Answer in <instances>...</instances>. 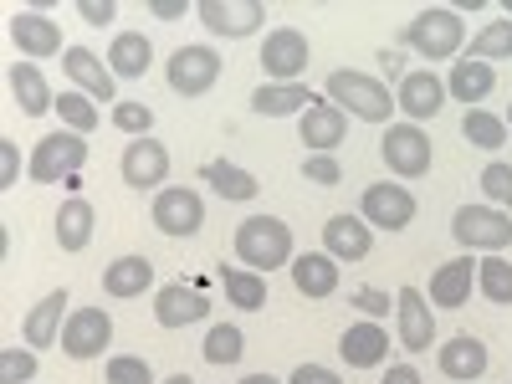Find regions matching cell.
<instances>
[{
	"label": "cell",
	"instance_id": "cell-22",
	"mask_svg": "<svg viewBox=\"0 0 512 384\" xmlns=\"http://www.w3.org/2000/svg\"><path fill=\"white\" fill-rule=\"evenodd\" d=\"M205 313H210L205 292H195V287H185V282H169V287L154 292V323H159V328H190V323H200Z\"/></svg>",
	"mask_w": 512,
	"mask_h": 384
},
{
	"label": "cell",
	"instance_id": "cell-28",
	"mask_svg": "<svg viewBox=\"0 0 512 384\" xmlns=\"http://www.w3.org/2000/svg\"><path fill=\"white\" fill-rule=\"evenodd\" d=\"M492 88H497V72L487 62H472V57H456L451 62L446 98H461L466 108H482V98H492Z\"/></svg>",
	"mask_w": 512,
	"mask_h": 384
},
{
	"label": "cell",
	"instance_id": "cell-12",
	"mask_svg": "<svg viewBox=\"0 0 512 384\" xmlns=\"http://www.w3.org/2000/svg\"><path fill=\"white\" fill-rule=\"evenodd\" d=\"M359 216L374 226V231H405L410 221H415V195L405 190V185H395V180H379V185H369L364 190V200H359Z\"/></svg>",
	"mask_w": 512,
	"mask_h": 384
},
{
	"label": "cell",
	"instance_id": "cell-5",
	"mask_svg": "<svg viewBox=\"0 0 512 384\" xmlns=\"http://www.w3.org/2000/svg\"><path fill=\"white\" fill-rule=\"evenodd\" d=\"M82 164H88V139L72 134V128H57V134L36 139L26 175H31V185H57V180H72Z\"/></svg>",
	"mask_w": 512,
	"mask_h": 384
},
{
	"label": "cell",
	"instance_id": "cell-10",
	"mask_svg": "<svg viewBox=\"0 0 512 384\" xmlns=\"http://www.w3.org/2000/svg\"><path fill=\"white\" fill-rule=\"evenodd\" d=\"M195 16L210 36H226V41H241L251 31H262L267 21V6L262 0H195Z\"/></svg>",
	"mask_w": 512,
	"mask_h": 384
},
{
	"label": "cell",
	"instance_id": "cell-20",
	"mask_svg": "<svg viewBox=\"0 0 512 384\" xmlns=\"http://www.w3.org/2000/svg\"><path fill=\"white\" fill-rule=\"evenodd\" d=\"M395 108L410 118V123H420V118H436L441 108H446V82L431 72V67H420V72H405V82H400V93H395Z\"/></svg>",
	"mask_w": 512,
	"mask_h": 384
},
{
	"label": "cell",
	"instance_id": "cell-33",
	"mask_svg": "<svg viewBox=\"0 0 512 384\" xmlns=\"http://www.w3.org/2000/svg\"><path fill=\"white\" fill-rule=\"evenodd\" d=\"M221 287L241 313L267 308V277L262 272H246V267H221Z\"/></svg>",
	"mask_w": 512,
	"mask_h": 384
},
{
	"label": "cell",
	"instance_id": "cell-39",
	"mask_svg": "<svg viewBox=\"0 0 512 384\" xmlns=\"http://www.w3.org/2000/svg\"><path fill=\"white\" fill-rule=\"evenodd\" d=\"M103 384H159V379H154V364L144 354H113L103 369Z\"/></svg>",
	"mask_w": 512,
	"mask_h": 384
},
{
	"label": "cell",
	"instance_id": "cell-45",
	"mask_svg": "<svg viewBox=\"0 0 512 384\" xmlns=\"http://www.w3.org/2000/svg\"><path fill=\"white\" fill-rule=\"evenodd\" d=\"M21 180V149L11 139H0V190H11Z\"/></svg>",
	"mask_w": 512,
	"mask_h": 384
},
{
	"label": "cell",
	"instance_id": "cell-7",
	"mask_svg": "<svg viewBox=\"0 0 512 384\" xmlns=\"http://www.w3.org/2000/svg\"><path fill=\"white\" fill-rule=\"evenodd\" d=\"M221 72H226V62L210 47H175L169 52V67H164V82L175 98H205L221 82Z\"/></svg>",
	"mask_w": 512,
	"mask_h": 384
},
{
	"label": "cell",
	"instance_id": "cell-34",
	"mask_svg": "<svg viewBox=\"0 0 512 384\" xmlns=\"http://www.w3.org/2000/svg\"><path fill=\"white\" fill-rule=\"evenodd\" d=\"M461 57H472V62H502V57H512V21L507 16H497L492 26H482L477 36H472V47H466Z\"/></svg>",
	"mask_w": 512,
	"mask_h": 384
},
{
	"label": "cell",
	"instance_id": "cell-16",
	"mask_svg": "<svg viewBox=\"0 0 512 384\" xmlns=\"http://www.w3.org/2000/svg\"><path fill=\"white\" fill-rule=\"evenodd\" d=\"M62 72L72 77V88L88 93L93 103H123V98H118V77H113V67H108L98 52L67 47V52H62Z\"/></svg>",
	"mask_w": 512,
	"mask_h": 384
},
{
	"label": "cell",
	"instance_id": "cell-48",
	"mask_svg": "<svg viewBox=\"0 0 512 384\" xmlns=\"http://www.w3.org/2000/svg\"><path fill=\"white\" fill-rule=\"evenodd\" d=\"M287 384H344V379H338L333 369H323V364H297Z\"/></svg>",
	"mask_w": 512,
	"mask_h": 384
},
{
	"label": "cell",
	"instance_id": "cell-35",
	"mask_svg": "<svg viewBox=\"0 0 512 384\" xmlns=\"http://www.w3.org/2000/svg\"><path fill=\"white\" fill-rule=\"evenodd\" d=\"M461 139L477 144V149H502V144H507V118H497V113H487V108H466Z\"/></svg>",
	"mask_w": 512,
	"mask_h": 384
},
{
	"label": "cell",
	"instance_id": "cell-47",
	"mask_svg": "<svg viewBox=\"0 0 512 384\" xmlns=\"http://www.w3.org/2000/svg\"><path fill=\"white\" fill-rule=\"evenodd\" d=\"M379 82H384V88H390V82H405V52L400 47L379 52Z\"/></svg>",
	"mask_w": 512,
	"mask_h": 384
},
{
	"label": "cell",
	"instance_id": "cell-23",
	"mask_svg": "<svg viewBox=\"0 0 512 384\" xmlns=\"http://www.w3.org/2000/svg\"><path fill=\"white\" fill-rule=\"evenodd\" d=\"M472 282H477V262L472 256H456L431 272V308H466L472 303Z\"/></svg>",
	"mask_w": 512,
	"mask_h": 384
},
{
	"label": "cell",
	"instance_id": "cell-52",
	"mask_svg": "<svg viewBox=\"0 0 512 384\" xmlns=\"http://www.w3.org/2000/svg\"><path fill=\"white\" fill-rule=\"evenodd\" d=\"M159 384H195V379H190V374L180 369V374H169V379H159Z\"/></svg>",
	"mask_w": 512,
	"mask_h": 384
},
{
	"label": "cell",
	"instance_id": "cell-29",
	"mask_svg": "<svg viewBox=\"0 0 512 384\" xmlns=\"http://www.w3.org/2000/svg\"><path fill=\"white\" fill-rule=\"evenodd\" d=\"M11 98L26 118H41V113H57V93L47 88V77H41L36 62H16L11 67Z\"/></svg>",
	"mask_w": 512,
	"mask_h": 384
},
{
	"label": "cell",
	"instance_id": "cell-50",
	"mask_svg": "<svg viewBox=\"0 0 512 384\" xmlns=\"http://www.w3.org/2000/svg\"><path fill=\"white\" fill-rule=\"evenodd\" d=\"M384 384H420V369H415V364H390Z\"/></svg>",
	"mask_w": 512,
	"mask_h": 384
},
{
	"label": "cell",
	"instance_id": "cell-27",
	"mask_svg": "<svg viewBox=\"0 0 512 384\" xmlns=\"http://www.w3.org/2000/svg\"><path fill=\"white\" fill-rule=\"evenodd\" d=\"M154 287V262L149 256H118V262L103 267V292L128 303V297H144Z\"/></svg>",
	"mask_w": 512,
	"mask_h": 384
},
{
	"label": "cell",
	"instance_id": "cell-51",
	"mask_svg": "<svg viewBox=\"0 0 512 384\" xmlns=\"http://www.w3.org/2000/svg\"><path fill=\"white\" fill-rule=\"evenodd\" d=\"M241 384H287V379H272V374H246Z\"/></svg>",
	"mask_w": 512,
	"mask_h": 384
},
{
	"label": "cell",
	"instance_id": "cell-38",
	"mask_svg": "<svg viewBox=\"0 0 512 384\" xmlns=\"http://www.w3.org/2000/svg\"><path fill=\"white\" fill-rule=\"evenodd\" d=\"M200 354H205V364H241V354H246V338H241V328L216 323V328L205 333Z\"/></svg>",
	"mask_w": 512,
	"mask_h": 384
},
{
	"label": "cell",
	"instance_id": "cell-41",
	"mask_svg": "<svg viewBox=\"0 0 512 384\" xmlns=\"http://www.w3.org/2000/svg\"><path fill=\"white\" fill-rule=\"evenodd\" d=\"M482 195H487V205H497V210H507V216H512V164L492 159L482 169Z\"/></svg>",
	"mask_w": 512,
	"mask_h": 384
},
{
	"label": "cell",
	"instance_id": "cell-44",
	"mask_svg": "<svg viewBox=\"0 0 512 384\" xmlns=\"http://www.w3.org/2000/svg\"><path fill=\"white\" fill-rule=\"evenodd\" d=\"M349 303H354L364 318H384V313L395 308V303H390V292H379V287H354V292H349Z\"/></svg>",
	"mask_w": 512,
	"mask_h": 384
},
{
	"label": "cell",
	"instance_id": "cell-37",
	"mask_svg": "<svg viewBox=\"0 0 512 384\" xmlns=\"http://www.w3.org/2000/svg\"><path fill=\"white\" fill-rule=\"evenodd\" d=\"M57 118H62V128H72V134H82V139H88L93 134V128L103 123V113H98V103L88 98V93H62L57 98Z\"/></svg>",
	"mask_w": 512,
	"mask_h": 384
},
{
	"label": "cell",
	"instance_id": "cell-26",
	"mask_svg": "<svg viewBox=\"0 0 512 384\" xmlns=\"http://www.w3.org/2000/svg\"><path fill=\"white\" fill-rule=\"evenodd\" d=\"M344 139H349V113H338L328 98L303 113V144H308V154H333Z\"/></svg>",
	"mask_w": 512,
	"mask_h": 384
},
{
	"label": "cell",
	"instance_id": "cell-3",
	"mask_svg": "<svg viewBox=\"0 0 512 384\" xmlns=\"http://www.w3.org/2000/svg\"><path fill=\"white\" fill-rule=\"evenodd\" d=\"M292 226L277 221V216H246L236 226V262L246 272H277V267H292Z\"/></svg>",
	"mask_w": 512,
	"mask_h": 384
},
{
	"label": "cell",
	"instance_id": "cell-21",
	"mask_svg": "<svg viewBox=\"0 0 512 384\" xmlns=\"http://www.w3.org/2000/svg\"><path fill=\"white\" fill-rule=\"evenodd\" d=\"M338 354H344L349 369H379L384 359H390V333H384L374 318L364 323H349L344 338H338Z\"/></svg>",
	"mask_w": 512,
	"mask_h": 384
},
{
	"label": "cell",
	"instance_id": "cell-46",
	"mask_svg": "<svg viewBox=\"0 0 512 384\" xmlns=\"http://www.w3.org/2000/svg\"><path fill=\"white\" fill-rule=\"evenodd\" d=\"M77 16L88 21V26H113L118 6H113V0H77Z\"/></svg>",
	"mask_w": 512,
	"mask_h": 384
},
{
	"label": "cell",
	"instance_id": "cell-1",
	"mask_svg": "<svg viewBox=\"0 0 512 384\" xmlns=\"http://www.w3.org/2000/svg\"><path fill=\"white\" fill-rule=\"evenodd\" d=\"M400 41L415 57H425V62H456L461 47H466V26H461L456 6H420L405 21Z\"/></svg>",
	"mask_w": 512,
	"mask_h": 384
},
{
	"label": "cell",
	"instance_id": "cell-6",
	"mask_svg": "<svg viewBox=\"0 0 512 384\" xmlns=\"http://www.w3.org/2000/svg\"><path fill=\"white\" fill-rule=\"evenodd\" d=\"M379 159L390 164V175L400 180H420V175H431V134H425L420 123H390L384 128V139H379Z\"/></svg>",
	"mask_w": 512,
	"mask_h": 384
},
{
	"label": "cell",
	"instance_id": "cell-42",
	"mask_svg": "<svg viewBox=\"0 0 512 384\" xmlns=\"http://www.w3.org/2000/svg\"><path fill=\"white\" fill-rule=\"evenodd\" d=\"M36 379V349H0V384H31Z\"/></svg>",
	"mask_w": 512,
	"mask_h": 384
},
{
	"label": "cell",
	"instance_id": "cell-13",
	"mask_svg": "<svg viewBox=\"0 0 512 384\" xmlns=\"http://www.w3.org/2000/svg\"><path fill=\"white\" fill-rule=\"evenodd\" d=\"M118 175H123L128 190H154L159 195L164 180H169V149L159 139H128V149L118 159Z\"/></svg>",
	"mask_w": 512,
	"mask_h": 384
},
{
	"label": "cell",
	"instance_id": "cell-8",
	"mask_svg": "<svg viewBox=\"0 0 512 384\" xmlns=\"http://www.w3.org/2000/svg\"><path fill=\"white\" fill-rule=\"evenodd\" d=\"M149 221L159 226V236L169 241H185V236H200L205 226V200L190 190V185H164L149 205Z\"/></svg>",
	"mask_w": 512,
	"mask_h": 384
},
{
	"label": "cell",
	"instance_id": "cell-17",
	"mask_svg": "<svg viewBox=\"0 0 512 384\" xmlns=\"http://www.w3.org/2000/svg\"><path fill=\"white\" fill-rule=\"evenodd\" d=\"M323 251L333 256V262H364V256L374 251V226L364 216H328L323 221Z\"/></svg>",
	"mask_w": 512,
	"mask_h": 384
},
{
	"label": "cell",
	"instance_id": "cell-9",
	"mask_svg": "<svg viewBox=\"0 0 512 384\" xmlns=\"http://www.w3.org/2000/svg\"><path fill=\"white\" fill-rule=\"evenodd\" d=\"M308 62H313V47H308V36L297 26L267 31V41H262V72H267V82H303Z\"/></svg>",
	"mask_w": 512,
	"mask_h": 384
},
{
	"label": "cell",
	"instance_id": "cell-54",
	"mask_svg": "<svg viewBox=\"0 0 512 384\" xmlns=\"http://www.w3.org/2000/svg\"><path fill=\"white\" fill-rule=\"evenodd\" d=\"M507 128H512V103H507Z\"/></svg>",
	"mask_w": 512,
	"mask_h": 384
},
{
	"label": "cell",
	"instance_id": "cell-19",
	"mask_svg": "<svg viewBox=\"0 0 512 384\" xmlns=\"http://www.w3.org/2000/svg\"><path fill=\"white\" fill-rule=\"evenodd\" d=\"M436 364H441V374L456 379V384H477V379L487 374L492 354H487V344H482L477 333H456L451 344L436 349Z\"/></svg>",
	"mask_w": 512,
	"mask_h": 384
},
{
	"label": "cell",
	"instance_id": "cell-32",
	"mask_svg": "<svg viewBox=\"0 0 512 384\" xmlns=\"http://www.w3.org/2000/svg\"><path fill=\"white\" fill-rule=\"evenodd\" d=\"M200 180H210V190H216L221 200H256V195H262V180H256L251 169L231 164V159H210L200 169Z\"/></svg>",
	"mask_w": 512,
	"mask_h": 384
},
{
	"label": "cell",
	"instance_id": "cell-31",
	"mask_svg": "<svg viewBox=\"0 0 512 384\" xmlns=\"http://www.w3.org/2000/svg\"><path fill=\"white\" fill-rule=\"evenodd\" d=\"M93 226H98L93 200H82V195L62 200V210H57V246L62 251H82V246L93 241Z\"/></svg>",
	"mask_w": 512,
	"mask_h": 384
},
{
	"label": "cell",
	"instance_id": "cell-53",
	"mask_svg": "<svg viewBox=\"0 0 512 384\" xmlns=\"http://www.w3.org/2000/svg\"><path fill=\"white\" fill-rule=\"evenodd\" d=\"M502 11H507V21H512V0H502Z\"/></svg>",
	"mask_w": 512,
	"mask_h": 384
},
{
	"label": "cell",
	"instance_id": "cell-11",
	"mask_svg": "<svg viewBox=\"0 0 512 384\" xmlns=\"http://www.w3.org/2000/svg\"><path fill=\"white\" fill-rule=\"evenodd\" d=\"M395 328H400V349L405 354H425L436 344V308L420 287H400L395 292Z\"/></svg>",
	"mask_w": 512,
	"mask_h": 384
},
{
	"label": "cell",
	"instance_id": "cell-30",
	"mask_svg": "<svg viewBox=\"0 0 512 384\" xmlns=\"http://www.w3.org/2000/svg\"><path fill=\"white\" fill-rule=\"evenodd\" d=\"M108 67H113V77L139 82V77L154 67V41H149L144 31H118L113 47H108Z\"/></svg>",
	"mask_w": 512,
	"mask_h": 384
},
{
	"label": "cell",
	"instance_id": "cell-43",
	"mask_svg": "<svg viewBox=\"0 0 512 384\" xmlns=\"http://www.w3.org/2000/svg\"><path fill=\"white\" fill-rule=\"evenodd\" d=\"M303 180H313V185H338V180H344V164H338L333 154H308V159H303Z\"/></svg>",
	"mask_w": 512,
	"mask_h": 384
},
{
	"label": "cell",
	"instance_id": "cell-25",
	"mask_svg": "<svg viewBox=\"0 0 512 384\" xmlns=\"http://www.w3.org/2000/svg\"><path fill=\"white\" fill-rule=\"evenodd\" d=\"M292 287L308 297V303H323V297L338 292V262L328 251H303L292 256Z\"/></svg>",
	"mask_w": 512,
	"mask_h": 384
},
{
	"label": "cell",
	"instance_id": "cell-24",
	"mask_svg": "<svg viewBox=\"0 0 512 384\" xmlns=\"http://www.w3.org/2000/svg\"><path fill=\"white\" fill-rule=\"evenodd\" d=\"M313 103H323L308 82H262V88L251 93V113L262 118H287V113H308Z\"/></svg>",
	"mask_w": 512,
	"mask_h": 384
},
{
	"label": "cell",
	"instance_id": "cell-40",
	"mask_svg": "<svg viewBox=\"0 0 512 384\" xmlns=\"http://www.w3.org/2000/svg\"><path fill=\"white\" fill-rule=\"evenodd\" d=\"M113 128H118V134H128V139H149L154 134V108L123 98V103H113Z\"/></svg>",
	"mask_w": 512,
	"mask_h": 384
},
{
	"label": "cell",
	"instance_id": "cell-18",
	"mask_svg": "<svg viewBox=\"0 0 512 384\" xmlns=\"http://www.w3.org/2000/svg\"><path fill=\"white\" fill-rule=\"evenodd\" d=\"M67 303H72L67 287H57V292H47V297H41V303L21 318V338H26L31 349H52V344H62V328H67V318H72Z\"/></svg>",
	"mask_w": 512,
	"mask_h": 384
},
{
	"label": "cell",
	"instance_id": "cell-15",
	"mask_svg": "<svg viewBox=\"0 0 512 384\" xmlns=\"http://www.w3.org/2000/svg\"><path fill=\"white\" fill-rule=\"evenodd\" d=\"M108 344H113L108 308H72V318L62 328V354L67 359H98Z\"/></svg>",
	"mask_w": 512,
	"mask_h": 384
},
{
	"label": "cell",
	"instance_id": "cell-49",
	"mask_svg": "<svg viewBox=\"0 0 512 384\" xmlns=\"http://www.w3.org/2000/svg\"><path fill=\"white\" fill-rule=\"evenodd\" d=\"M149 11H154L159 21H180V16H185V0H149Z\"/></svg>",
	"mask_w": 512,
	"mask_h": 384
},
{
	"label": "cell",
	"instance_id": "cell-36",
	"mask_svg": "<svg viewBox=\"0 0 512 384\" xmlns=\"http://www.w3.org/2000/svg\"><path fill=\"white\" fill-rule=\"evenodd\" d=\"M477 287H482L487 303L512 308V262H507V256H482V262H477Z\"/></svg>",
	"mask_w": 512,
	"mask_h": 384
},
{
	"label": "cell",
	"instance_id": "cell-2",
	"mask_svg": "<svg viewBox=\"0 0 512 384\" xmlns=\"http://www.w3.org/2000/svg\"><path fill=\"white\" fill-rule=\"evenodd\" d=\"M323 98H328L338 113L364 118V123H390V113H395V93L384 88L379 77L354 72V67H338V72H328V82H323Z\"/></svg>",
	"mask_w": 512,
	"mask_h": 384
},
{
	"label": "cell",
	"instance_id": "cell-4",
	"mask_svg": "<svg viewBox=\"0 0 512 384\" xmlns=\"http://www.w3.org/2000/svg\"><path fill=\"white\" fill-rule=\"evenodd\" d=\"M451 236L456 246L472 256V251H487V256H502L512 246V216L497 205H461L451 216Z\"/></svg>",
	"mask_w": 512,
	"mask_h": 384
},
{
	"label": "cell",
	"instance_id": "cell-14",
	"mask_svg": "<svg viewBox=\"0 0 512 384\" xmlns=\"http://www.w3.org/2000/svg\"><path fill=\"white\" fill-rule=\"evenodd\" d=\"M11 41H16V52L26 62H41V57H62V26L52 16H41L31 6H16L11 11Z\"/></svg>",
	"mask_w": 512,
	"mask_h": 384
}]
</instances>
